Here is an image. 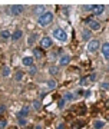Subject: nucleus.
Returning a JSON list of instances; mask_svg holds the SVG:
<instances>
[{"instance_id": "nucleus-16", "label": "nucleus", "mask_w": 109, "mask_h": 129, "mask_svg": "<svg viewBox=\"0 0 109 129\" xmlns=\"http://www.w3.org/2000/svg\"><path fill=\"white\" fill-rule=\"evenodd\" d=\"M32 106H33V109H35V111H40L42 103H40L39 101H33V102H32Z\"/></svg>"}, {"instance_id": "nucleus-4", "label": "nucleus", "mask_w": 109, "mask_h": 129, "mask_svg": "<svg viewBox=\"0 0 109 129\" xmlns=\"http://www.w3.org/2000/svg\"><path fill=\"white\" fill-rule=\"evenodd\" d=\"M86 49H88V52H92V53L96 52L98 49H99V42H98V40H91L89 43H88Z\"/></svg>"}, {"instance_id": "nucleus-11", "label": "nucleus", "mask_w": 109, "mask_h": 129, "mask_svg": "<svg viewBox=\"0 0 109 129\" xmlns=\"http://www.w3.org/2000/svg\"><path fill=\"white\" fill-rule=\"evenodd\" d=\"M33 57H30V56H26V57H23V60H22V63L24 64V66H29V68H30V66H33Z\"/></svg>"}, {"instance_id": "nucleus-24", "label": "nucleus", "mask_w": 109, "mask_h": 129, "mask_svg": "<svg viewBox=\"0 0 109 129\" xmlns=\"http://www.w3.org/2000/svg\"><path fill=\"white\" fill-rule=\"evenodd\" d=\"M82 126H83V122H75L72 125V129H80Z\"/></svg>"}, {"instance_id": "nucleus-20", "label": "nucleus", "mask_w": 109, "mask_h": 129, "mask_svg": "<svg viewBox=\"0 0 109 129\" xmlns=\"http://www.w3.org/2000/svg\"><path fill=\"white\" fill-rule=\"evenodd\" d=\"M63 99H65V101H73V99H75V96H73V93L66 92V93H65V96H63Z\"/></svg>"}, {"instance_id": "nucleus-3", "label": "nucleus", "mask_w": 109, "mask_h": 129, "mask_svg": "<svg viewBox=\"0 0 109 129\" xmlns=\"http://www.w3.org/2000/svg\"><path fill=\"white\" fill-rule=\"evenodd\" d=\"M86 24L89 26L91 30H99L100 29V23L96 22V20H93V19H86Z\"/></svg>"}, {"instance_id": "nucleus-17", "label": "nucleus", "mask_w": 109, "mask_h": 129, "mask_svg": "<svg viewBox=\"0 0 109 129\" xmlns=\"http://www.w3.org/2000/svg\"><path fill=\"white\" fill-rule=\"evenodd\" d=\"M93 126H95V129H102L105 126V122L103 120H96L95 123H93Z\"/></svg>"}, {"instance_id": "nucleus-25", "label": "nucleus", "mask_w": 109, "mask_h": 129, "mask_svg": "<svg viewBox=\"0 0 109 129\" xmlns=\"http://www.w3.org/2000/svg\"><path fill=\"white\" fill-rule=\"evenodd\" d=\"M9 75H10V68L9 66H5V68H3V76L6 78V76H9Z\"/></svg>"}, {"instance_id": "nucleus-19", "label": "nucleus", "mask_w": 109, "mask_h": 129, "mask_svg": "<svg viewBox=\"0 0 109 129\" xmlns=\"http://www.w3.org/2000/svg\"><path fill=\"white\" fill-rule=\"evenodd\" d=\"M89 37H91V32L89 30H83L82 32V39L83 40H89Z\"/></svg>"}, {"instance_id": "nucleus-23", "label": "nucleus", "mask_w": 109, "mask_h": 129, "mask_svg": "<svg viewBox=\"0 0 109 129\" xmlns=\"http://www.w3.org/2000/svg\"><path fill=\"white\" fill-rule=\"evenodd\" d=\"M22 78H23V72L22 70H19V72H16V75H14V79H16V80H22Z\"/></svg>"}, {"instance_id": "nucleus-18", "label": "nucleus", "mask_w": 109, "mask_h": 129, "mask_svg": "<svg viewBox=\"0 0 109 129\" xmlns=\"http://www.w3.org/2000/svg\"><path fill=\"white\" fill-rule=\"evenodd\" d=\"M47 89H54L56 88V80H53V79H50V80H47Z\"/></svg>"}, {"instance_id": "nucleus-30", "label": "nucleus", "mask_w": 109, "mask_h": 129, "mask_svg": "<svg viewBox=\"0 0 109 129\" xmlns=\"http://www.w3.org/2000/svg\"><path fill=\"white\" fill-rule=\"evenodd\" d=\"M100 86H102V89H109V83H108V82H105V83H102Z\"/></svg>"}, {"instance_id": "nucleus-22", "label": "nucleus", "mask_w": 109, "mask_h": 129, "mask_svg": "<svg viewBox=\"0 0 109 129\" xmlns=\"http://www.w3.org/2000/svg\"><path fill=\"white\" fill-rule=\"evenodd\" d=\"M49 73L50 75H58V73H59V69H58L56 66H50V68H49Z\"/></svg>"}, {"instance_id": "nucleus-32", "label": "nucleus", "mask_w": 109, "mask_h": 129, "mask_svg": "<svg viewBox=\"0 0 109 129\" xmlns=\"http://www.w3.org/2000/svg\"><path fill=\"white\" fill-rule=\"evenodd\" d=\"M6 111V106L5 105H0V113H3Z\"/></svg>"}, {"instance_id": "nucleus-26", "label": "nucleus", "mask_w": 109, "mask_h": 129, "mask_svg": "<svg viewBox=\"0 0 109 129\" xmlns=\"http://www.w3.org/2000/svg\"><path fill=\"white\" fill-rule=\"evenodd\" d=\"M36 72H37V68H36V66H35V64H33V66H30V70H29V73L32 75V76H35V75H36Z\"/></svg>"}, {"instance_id": "nucleus-10", "label": "nucleus", "mask_w": 109, "mask_h": 129, "mask_svg": "<svg viewBox=\"0 0 109 129\" xmlns=\"http://www.w3.org/2000/svg\"><path fill=\"white\" fill-rule=\"evenodd\" d=\"M33 13L36 14V16H39V17H40L42 14L45 13V6H36V7L33 9Z\"/></svg>"}, {"instance_id": "nucleus-31", "label": "nucleus", "mask_w": 109, "mask_h": 129, "mask_svg": "<svg viewBox=\"0 0 109 129\" xmlns=\"http://www.w3.org/2000/svg\"><path fill=\"white\" fill-rule=\"evenodd\" d=\"M5 126H6V120H5V119H2V120H0V128L3 129Z\"/></svg>"}, {"instance_id": "nucleus-29", "label": "nucleus", "mask_w": 109, "mask_h": 129, "mask_svg": "<svg viewBox=\"0 0 109 129\" xmlns=\"http://www.w3.org/2000/svg\"><path fill=\"white\" fill-rule=\"evenodd\" d=\"M83 9H85V10H88V12H92V10H93V5H89V6H85V7H83Z\"/></svg>"}, {"instance_id": "nucleus-14", "label": "nucleus", "mask_w": 109, "mask_h": 129, "mask_svg": "<svg viewBox=\"0 0 109 129\" xmlns=\"http://www.w3.org/2000/svg\"><path fill=\"white\" fill-rule=\"evenodd\" d=\"M0 37H2V39H9V37H12V35H10V32L9 30H2V32H0Z\"/></svg>"}, {"instance_id": "nucleus-9", "label": "nucleus", "mask_w": 109, "mask_h": 129, "mask_svg": "<svg viewBox=\"0 0 109 129\" xmlns=\"http://www.w3.org/2000/svg\"><path fill=\"white\" fill-rule=\"evenodd\" d=\"M70 62V56L69 55H62L59 59V64H62V66H66V64Z\"/></svg>"}, {"instance_id": "nucleus-12", "label": "nucleus", "mask_w": 109, "mask_h": 129, "mask_svg": "<svg viewBox=\"0 0 109 129\" xmlns=\"http://www.w3.org/2000/svg\"><path fill=\"white\" fill-rule=\"evenodd\" d=\"M29 111H30V106H23L22 109H20V112H19V118H24V116H27Z\"/></svg>"}, {"instance_id": "nucleus-21", "label": "nucleus", "mask_w": 109, "mask_h": 129, "mask_svg": "<svg viewBox=\"0 0 109 129\" xmlns=\"http://www.w3.org/2000/svg\"><path fill=\"white\" fill-rule=\"evenodd\" d=\"M36 37H37V35L36 33H33V35H30V36H29V45H33V43H35V42H36Z\"/></svg>"}, {"instance_id": "nucleus-5", "label": "nucleus", "mask_w": 109, "mask_h": 129, "mask_svg": "<svg viewBox=\"0 0 109 129\" xmlns=\"http://www.w3.org/2000/svg\"><path fill=\"white\" fill-rule=\"evenodd\" d=\"M23 12V6L22 5H13L10 7V13L13 14V16H19V14Z\"/></svg>"}, {"instance_id": "nucleus-28", "label": "nucleus", "mask_w": 109, "mask_h": 129, "mask_svg": "<svg viewBox=\"0 0 109 129\" xmlns=\"http://www.w3.org/2000/svg\"><path fill=\"white\" fill-rule=\"evenodd\" d=\"M19 123L22 125V126H24L27 122H26V119H24V118H19Z\"/></svg>"}, {"instance_id": "nucleus-8", "label": "nucleus", "mask_w": 109, "mask_h": 129, "mask_svg": "<svg viewBox=\"0 0 109 129\" xmlns=\"http://www.w3.org/2000/svg\"><path fill=\"white\" fill-rule=\"evenodd\" d=\"M100 50H102V55H103L105 59L109 60V43H103V45H102V49H100Z\"/></svg>"}, {"instance_id": "nucleus-33", "label": "nucleus", "mask_w": 109, "mask_h": 129, "mask_svg": "<svg viewBox=\"0 0 109 129\" xmlns=\"http://www.w3.org/2000/svg\"><path fill=\"white\" fill-rule=\"evenodd\" d=\"M58 129H65V126H63L62 123H60V125H59V128H58Z\"/></svg>"}, {"instance_id": "nucleus-2", "label": "nucleus", "mask_w": 109, "mask_h": 129, "mask_svg": "<svg viewBox=\"0 0 109 129\" xmlns=\"http://www.w3.org/2000/svg\"><path fill=\"white\" fill-rule=\"evenodd\" d=\"M53 36L56 40H59V42H66L68 40V35H66V32H65L63 29H54L53 30Z\"/></svg>"}, {"instance_id": "nucleus-6", "label": "nucleus", "mask_w": 109, "mask_h": 129, "mask_svg": "<svg viewBox=\"0 0 109 129\" xmlns=\"http://www.w3.org/2000/svg\"><path fill=\"white\" fill-rule=\"evenodd\" d=\"M52 43H53V42H52L50 37H43L40 40V46H42V49H49V47L52 46Z\"/></svg>"}, {"instance_id": "nucleus-13", "label": "nucleus", "mask_w": 109, "mask_h": 129, "mask_svg": "<svg viewBox=\"0 0 109 129\" xmlns=\"http://www.w3.org/2000/svg\"><path fill=\"white\" fill-rule=\"evenodd\" d=\"M33 55H35L36 59H42V57H43V52H42L40 49H33Z\"/></svg>"}, {"instance_id": "nucleus-15", "label": "nucleus", "mask_w": 109, "mask_h": 129, "mask_svg": "<svg viewBox=\"0 0 109 129\" xmlns=\"http://www.w3.org/2000/svg\"><path fill=\"white\" fill-rule=\"evenodd\" d=\"M20 37H22V30H19V29H17V30H16V32L13 33V35H12V39H13V40L16 42V40H19Z\"/></svg>"}, {"instance_id": "nucleus-27", "label": "nucleus", "mask_w": 109, "mask_h": 129, "mask_svg": "<svg viewBox=\"0 0 109 129\" xmlns=\"http://www.w3.org/2000/svg\"><path fill=\"white\" fill-rule=\"evenodd\" d=\"M65 103H66V101H65V99H60V101L58 102V108H60V109H62V108L65 106Z\"/></svg>"}, {"instance_id": "nucleus-7", "label": "nucleus", "mask_w": 109, "mask_h": 129, "mask_svg": "<svg viewBox=\"0 0 109 129\" xmlns=\"http://www.w3.org/2000/svg\"><path fill=\"white\" fill-rule=\"evenodd\" d=\"M105 10V6L103 5H93V10H92V13L95 14V16H100V14L103 13Z\"/></svg>"}, {"instance_id": "nucleus-1", "label": "nucleus", "mask_w": 109, "mask_h": 129, "mask_svg": "<svg viewBox=\"0 0 109 129\" xmlns=\"http://www.w3.org/2000/svg\"><path fill=\"white\" fill-rule=\"evenodd\" d=\"M53 20V13L52 12H45L40 17H37V24L39 26H47Z\"/></svg>"}]
</instances>
